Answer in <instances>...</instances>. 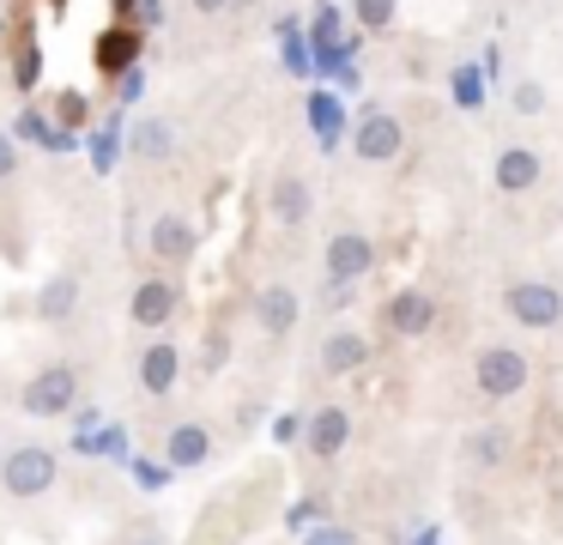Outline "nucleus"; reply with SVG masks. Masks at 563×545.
I'll use <instances>...</instances> for the list:
<instances>
[{
  "label": "nucleus",
  "instance_id": "obj_1",
  "mask_svg": "<svg viewBox=\"0 0 563 545\" xmlns=\"http://www.w3.org/2000/svg\"><path fill=\"white\" fill-rule=\"evenodd\" d=\"M55 479H62V455L49 443H13L0 455V491L31 503V497H49Z\"/></svg>",
  "mask_w": 563,
  "mask_h": 545
},
{
  "label": "nucleus",
  "instance_id": "obj_2",
  "mask_svg": "<svg viewBox=\"0 0 563 545\" xmlns=\"http://www.w3.org/2000/svg\"><path fill=\"white\" fill-rule=\"evenodd\" d=\"M19 400H25L31 418H67V412L79 406V370L74 363H43Z\"/></svg>",
  "mask_w": 563,
  "mask_h": 545
},
{
  "label": "nucleus",
  "instance_id": "obj_3",
  "mask_svg": "<svg viewBox=\"0 0 563 545\" xmlns=\"http://www.w3.org/2000/svg\"><path fill=\"white\" fill-rule=\"evenodd\" d=\"M503 309H509L515 327H533V334H545V327L563 321V291L545 285V279H515V285L503 291Z\"/></svg>",
  "mask_w": 563,
  "mask_h": 545
},
{
  "label": "nucleus",
  "instance_id": "obj_4",
  "mask_svg": "<svg viewBox=\"0 0 563 545\" xmlns=\"http://www.w3.org/2000/svg\"><path fill=\"white\" fill-rule=\"evenodd\" d=\"M527 375H533V363H527L515 346H485L473 358V382H478L485 400H515L527 388Z\"/></svg>",
  "mask_w": 563,
  "mask_h": 545
},
{
  "label": "nucleus",
  "instance_id": "obj_5",
  "mask_svg": "<svg viewBox=\"0 0 563 545\" xmlns=\"http://www.w3.org/2000/svg\"><path fill=\"white\" fill-rule=\"evenodd\" d=\"M352 152L364 157V164H388V157H400L406 152L400 116H394V109H369V116L352 128Z\"/></svg>",
  "mask_w": 563,
  "mask_h": 545
},
{
  "label": "nucleus",
  "instance_id": "obj_6",
  "mask_svg": "<svg viewBox=\"0 0 563 545\" xmlns=\"http://www.w3.org/2000/svg\"><path fill=\"white\" fill-rule=\"evenodd\" d=\"M146 249H152V261H158V266H183V261H195V249H200L195 218H183V212H158V218H152V230H146Z\"/></svg>",
  "mask_w": 563,
  "mask_h": 545
},
{
  "label": "nucleus",
  "instance_id": "obj_7",
  "mask_svg": "<svg viewBox=\"0 0 563 545\" xmlns=\"http://www.w3.org/2000/svg\"><path fill=\"white\" fill-rule=\"evenodd\" d=\"M321 266H328L333 285H357V279H369V266H376V242H369L364 230H340V237H328Z\"/></svg>",
  "mask_w": 563,
  "mask_h": 545
},
{
  "label": "nucleus",
  "instance_id": "obj_8",
  "mask_svg": "<svg viewBox=\"0 0 563 545\" xmlns=\"http://www.w3.org/2000/svg\"><path fill=\"white\" fill-rule=\"evenodd\" d=\"M170 315H176V285H170V279H164V273L140 279L134 297H128V321H134L140 334H158Z\"/></svg>",
  "mask_w": 563,
  "mask_h": 545
},
{
  "label": "nucleus",
  "instance_id": "obj_9",
  "mask_svg": "<svg viewBox=\"0 0 563 545\" xmlns=\"http://www.w3.org/2000/svg\"><path fill=\"white\" fill-rule=\"evenodd\" d=\"M255 321H261V334H267V339H285L297 321H303V303H297V291H291V285H261V291H255Z\"/></svg>",
  "mask_w": 563,
  "mask_h": 545
},
{
  "label": "nucleus",
  "instance_id": "obj_10",
  "mask_svg": "<svg viewBox=\"0 0 563 545\" xmlns=\"http://www.w3.org/2000/svg\"><path fill=\"white\" fill-rule=\"evenodd\" d=\"M164 460H170L176 472H195V467H207L212 460V430L200 418H183V424H170V436H164Z\"/></svg>",
  "mask_w": 563,
  "mask_h": 545
},
{
  "label": "nucleus",
  "instance_id": "obj_11",
  "mask_svg": "<svg viewBox=\"0 0 563 545\" xmlns=\"http://www.w3.org/2000/svg\"><path fill=\"white\" fill-rule=\"evenodd\" d=\"M382 315H388V327L400 339H418V334H430V321H437V297L406 285V291H394V297H388V309H382Z\"/></svg>",
  "mask_w": 563,
  "mask_h": 545
},
{
  "label": "nucleus",
  "instance_id": "obj_12",
  "mask_svg": "<svg viewBox=\"0 0 563 545\" xmlns=\"http://www.w3.org/2000/svg\"><path fill=\"white\" fill-rule=\"evenodd\" d=\"M369 363V339L357 334V327H333L328 339H321V375H352Z\"/></svg>",
  "mask_w": 563,
  "mask_h": 545
},
{
  "label": "nucleus",
  "instance_id": "obj_13",
  "mask_svg": "<svg viewBox=\"0 0 563 545\" xmlns=\"http://www.w3.org/2000/svg\"><path fill=\"white\" fill-rule=\"evenodd\" d=\"M267 206H273V225H279V230H303L316 200H309V182L285 170V176H273V200Z\"/></svg>",
  "mask_w": 563,
  "mask_h": 545
},
{
  "label": "nucleus",
  "instance_id": "obj_14",
  "mask_svg": "<svg viewBox=\"0 0 563 545\" xmlns=\"http://www.w3.org/2000/svg\"><path fill=\"white\" fill-rule=\"evenodd\" d=\"M490 176H497V188H503V194H527V188H539L545 164H539V152H527V145H509V152H497Z\"/></svg>",
  "mask_w": 563,
  "mask_h": 545
},
{
  "label": "nucleus",
  "instance_id": "obj_15",
  "mask_svg": "<svg viewBox=\"0 0 563 545\" xmlns=\"http://www.w3.org/2000/svg\"><path fill=\"white\" fill-rule=\"evenodd\" d=\"M176 375H183V351H176L170 339H152V346L140 351V388H146V394H170Z\"/></svg>",
  "mask_w": 563,
  "mask_h": 545
},
{
  "label": "nucleus",
  "instance_id": "obj_16",
  "mask_svg": "<svg viewBox=\"0 0 563 545\" xmlns=\"http://www.w3.org/2000/svg\"><path fill=\"white\" fill-rule=\"evenodd\" d=\"M345 443H352V412H345V406H321L316 418H309V455L333 460Z\"/></svg>",
  "mask_w": 563,
  "mask_h": 545
},
{
  "label": "nucleus",
  "instance_id": "obj_17",
  "mask_svg": "<svg viewBox=\"0 0 563 545\" xmlns=\"http://www.w3.org/2000/svg\"><path fill=\"white\" fill-rule=\"evenodd\" d=\"M170 145H176V128H170L164 116H140L134 133H128V152H134L140 164H158V157H170Z\"/></svg>",
  "mask_w": 563,
  "mask_h": 545
},
{
  "label": "nucleus",
  "instance_id": "obj_18",
  "mask_svg": "<svg viewBox=\"0 0 563 545\" xmlns=\"http://www.w3.org/2000/svg\"><path fill=\"white\" fill-rule=\"evenodd\" d=\"M503 460H509V430L503 424H485V430L466 436V467L473 472H497Z\"/></svg>",
  "mask_w": 563,
  "mask_h": 545
},
{
  "label": "nucleus",
  "instance_id": "obj_19",
  "mask_svg": "<svg viewBox=\"0 0 563 545\" xmlns=\"http://www.w3.org/2000/svg\"><path fill=\"white\" fill-rule=\"evenodd\" d=\"M74 309H79V273H55L37 291V321H67Z\"/></svg>",
  "mask_w": 563,
  "mask_h": 545
},
{
  "label": "nucleus",
  "instance_id": "obj_20",
  "mask_svg": "<svg viewBox=\"0 0 563 545\" xmlns=\"http://www.w3.org/2000/svg\"><path fill=\"white\" fill-rule=\"evenodd\" d=\"M224 358H231V339H224V327H212V334L200 339V375H219Z\"/></svg>",
  "mask_w": 563,
  "mask_h": 545
},
{
  "label": "nucleus",
  "instance_id": "obj_21",
  "mask_svg": "<svg viewBox=\"0 0 563 545\" xmlns=\"http://www.w3.org/2000/svg\"><path fill=\"white\" fill-rule=\"evenodd\" d=\"M357 24H364V31H388V24H394V0H357Z\"/></svg>",
  "mask_w": 563,
  "mask_h": 545
},
{
  "label": "nucleus",
  "instance_id": "obj_22",
  "mask_svg": "<svg viewBox=\"0 0 563 545\" xmlns=\"http://www.w3.org/2000/svg\"><path fill=\"white\" fill-rule=\"evenodd\" d=\"M515 109H521V116H539V109H545V85L521 79V85H515Z\"/></svg>",
  "mask_w": 563,
  "mask_h": 545
},
{
  "label": "nucleus",
  "instance_id": "obj_23",
  "mask_svg": "<svg viewBox=\"0 0 563 545\" xmlns=\"http://www.w3.org/2000/svg\"><path fill=\"white\" fill-rule=\"evenodd\" d=\"M13 170H19V145L7 140V133H0V182L13 176Z\"/></svg>",
  "mask_w": 563,
  "mask_h": 545
},
{
  "label": "nucleus",
  "instance_id": "obj_24",
  "mask_svg": "<svg viewBox=\"0 0 563 545\" xmlns=\"http://www.w3.org/2000/svg\"><path fill=\"white\" fill-rule=\"evenodd\" d=\"M122 545H170V539H164V533L158 527H134V533H128V539Z\"/></svg>",
  "mask_w": 563,
  "mask_h": 545
},
{
  "label": "nucleus",
  "instance_id": "obj_25",
  "mask_svg": "<svg viewBox=\"0 0 563 545\" xmlns=\"http://www.w3.org/2000/svg\"><path fill=\"white\" fill-rule=\"evenodd\" d=\"M140 19H146V24H152V19H164V0H140Z\"/></svg>",
  "mask_w": 563,
  "mask_h": 545
},
{
  "label": "nucleus",
  "instance_id": "obj_26",
  "mask_svg": "<svg viewBox=\"0 0 563 545\" xmlns=\"http://www.w3.org/2000/svg\"><path fill=\"white\" fill-rule=\"evenodd\" d=\"M195 12H224V7H236V0H188Z\"/></svg>",
  "mask_w": 563,
  "mask_h": 545
},
{
  "label": "nucleus",
  "instance_id": "obj_27",
  "mask_svg": "<svg viewBox=\"0 0 563 545\" xmlns=\"http://www.w3.org/2000/svg\"><path fill=\"white\" fill-rule=\"evenodd\" d=\"M316 545H352V533H321Z\"/></svg>",
  "mask_w": 563,
  "mask_h": 545
}]
</instances>
